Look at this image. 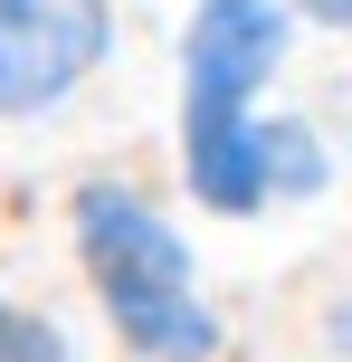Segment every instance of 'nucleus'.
<instances>
[{"label":"nucleus","instance_id":"nucleus-1","mask_svg":"<svg viewBox=\"0 0 352 362\" xmlns=\"http://www.w3.org/2000/svg\"><path fill=\"white\" fill-rule=\"evenodd\" d=\"M67 248H76V276H86L105 334L124 344V362H219L229 325L200 296V257L143 181L86 172L67 191Z\"/></svg>","mask_w":352,"mask_h":362},{"label":"nucleus","instance_id":"nucleus-2","mask_svg":"<svg viewBox=\"0 0 352 362\" xmlns=\"http://www.w3.org/2000/svg\"><path fill=\"white\" fill-rule=\"evenodd\" d=\"M114 0H0V124H48L105 76Z\"/></svg>","mask_w":352,"mask_h":362},{"label":"nucleus","instance_id":"nucleus-3","mask_svg":"<svg viewBox=\"0 0 352 362\" xmlns=\"http://www.w3.org/2000/svg\"><path fill=\"white\" fill-rule=\"evenodd\" d=\"M296 29V0H200L181 19V105H257Z\"/></svg>","mask_w":352,"mask_h":362},{"label":"nucleus","instance_id":"nucleus-4","mask_svg":"<svg viewBox=\"0 0 352 362\" xmlns=\"http://www.w3.org/2000/svg\"><path fill=\"white\" fill-rule=\"evenodd\" d=\"M181 191L210 219L277 210V115H257V105H181Z\"/></svg>","mask_w":352,"mask_h":362},{"label":"nucleus","instance_id":"nucleus-5","mask_svg":"<svg viewBox=\"0 0 352 362\" xmlns=\"http://www.w3.org/2000/svg\"><path fill=\"white\" fill-rule=\"evenodd\" d=\"M334 191V153L305 115H277V200H324Z\"/></svg>","mask_w":352,"mask_h":362},{"label":"nucleus","instance_id":"nucleus-6","mask_svg":"<svg viewBox=\"0 0 352 362\" xmlns=\"http://www.w3.org/2000/svg\"><path fill=\"white\" fill-rule=\"evenodd\" d=\"M0 362H76V344L48 305H0Z\"/></svg>","mask_w":352,"mask_h":362},{"label":"nucleus","instance_id":"nucleus-7","mask_svg":"<svg viewBox=\"0 0 352 362\" xmlns=\"http://www.w3.org/2000/svg\"><path fill=\"white\" fill-rule=\"evenodd\" d=\"M296 19L324 29V38H352V0H296Z\"/></svg>","mask_w":352,"mask_h":362},{"label":"nucleus","instance_id":"nucleus-8","mask_svg":"<svg viewBox=\"0 0 352 362\" xmlns=\"http://www.w3.org/2000/svg\"><path fill=\"white\" fill-rule=\"evenodd\" d=\"M0 305H10V296H0Z\"/></svg>","mask_w":352,"mask_h":362}]
</instances>
